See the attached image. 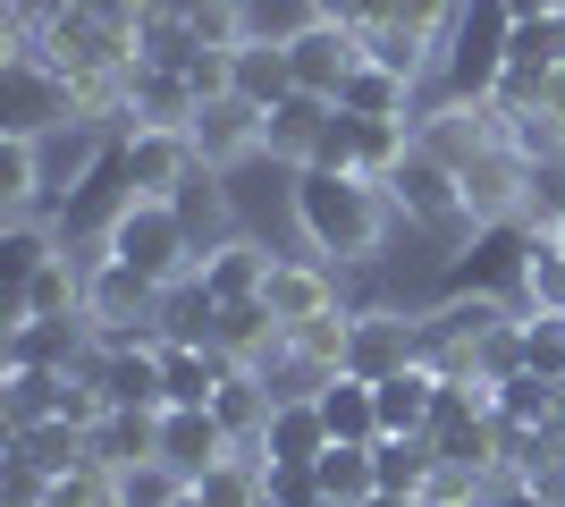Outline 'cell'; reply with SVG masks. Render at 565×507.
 I'll list each match as a JSON object with an SVG mask.
<instances>
[{
	"label": "cell",
	"instance_id": "9c48e42d",
	"mask_svg": "<svg viewBox=\"0 0 565 507\" xmlns=\"http://www.w3.org/2000/svg\"><path fill=\"white\" fill-rule=\"evenodd\" d=\"M220 457H236V440L212 406H161V465L178 483H203Z\"/></svg>",
	"mask_w": 565,
	"mask_h": 507
},
{
	"label": "cell",
	"instance_id": "9a60e30c",
	"mask_svg": "<svg viewBox=\"0 0 565 507\" xmlns=\"http://www.w3.org/2000/svg\"><path fill=\"white\" fill-rule=\"evenodd\" d=\"M194 85L178 68H152V60H136V76H127V127H194Z\"/></svg>",
	"mask_w": 565,
	"mask_h": 507
},
{
	"label": "cell",
	"instance_id": "e575fe53",
	"mask_svg": "<svg viewBox=\"0 0 565 507\" xmlns=\"http://www.w3.org/2000/svg\"><path fill=\"white\" fill-rule=\"evenodd\" d=\"M523 363H532V372H548V381H565V321L523 314Z\"/></svg>",
	"mask_w": 565,
	"mask_h": 507
},
{
	"label": "cell",
	"instance_id": "83f0119b",
	"mask_svg": "<svg viewBox=\"0 0 565 507\" xmlns=\"http://www.w3.org/2000/svg\"><path fill=\"white\" fill-rule=\"evenodd\" d=\"M51 254H60V237H51L43 220H9V229H0V305H9V296H18Z\"/></svg>",
	"mask_w": 565,
	"mask_h": 507
},
{
	"label": "cell",
	"instance_id": "ee69618b",
	"mask_svg": "<svg viewBox=\"0 0 565 507\" xmlns=\"http://www.w3.org/2000/svg\"><path fill=\"white\" fill-rule=\"evenodd\" d=\"M178 507H203V499H194V490H178Z\"/></svg>",
	"mask_w": 565,
	"mask_h": 507
},
{
	"label": "cell",
	"instance_id": "d6986e66",
	"mask_svg": "<svg viewBox=\"0 0 565 507\" xmlns=\"http://www.w3.org/2000/svg\"><path fill=\"white\" fill-rule=\"evenodd\" d=\"M321 448H330L321 406H312V398H279V406H270V423H262V457H270V465H312Z\"/></svg>",
	"mask_w": 565,
	"mask_h": 507
},
{
	"label": "cell",
	"instance_id": "3957f363",
	"mask_svg": "<svg viewBox=\"0 0 565 507\" xmlns=\"http://www.w3.org/2000/svg\"><path fill=\"white\" fill-rule=\"evenodd\" d=\"M507 51H515V9L507 0H465L448 25V51H439L448 102H490L498 76H507Z\"/></svg>",
	"mask_w": 565,
	"mask_h": 507
},
{
	"label": "cell",
	"instance_id": "836d02e7",
	"mask_svg": "<svg viewBox=\"0 0 565 507\" xmlns=\"http://www.w3.org/2000/svg\"><path fill=\"white\" fill-rule=\"evenodd\" d=\"M43 507H127V499H118L110 465H76V474H60V483L43 490Z\"/></svg>",
	"mask_w": 565,
	"mask_h": 507
},
{
	"label": "cell",
	"instance_id": "5b68a950",
	"mask_svg": "<svg viewBox=\"0 0 565 507\" xmlns=\"http://www.w3.org/2000/svg\"><path fill=\"white\" fill-rule=\"evenodd\" d=\"M110 152H118L127 194H152V203H178V194L194 187V169H203V152H194L186 127H127Z\"/></svg>",
	"mask_w": 565,
	"mask_h": 507
},
{
	"label": "cell",
	"instance_id": "52a82bcc",
	"mask_svg": "<svg viewBox=\"0 0 565 507\" xmlns=\"http://www.w3.org/2000/svg\"><path fill=\"white\" fill-rule=\"evenodd\" d=\"M102 338L85 314H60V321H9V347H0V363L9 372H76V363L94 356Z\"/></svg>",
	"mask_w": 565,
	"mask_h": 507
},
{
	"label": "cell",
	"instance_id": "60d3db41",
	"mask_svg": "<svg viewBox=\"0 0 565 507\" xmlns=\"http://www.w3.org/2000/svg\"><path fill=\"white\" fill-rule=\"evenodd\" d=\"M507 9H515V25H532V18H557L565 0H507Z\"/></svg>",
	"mask_w": 565,
	"mask_h": 507
},
{
	"label": "cell",
	"instance_id": "2e32d148",
	"mask_svg": "<svg viewBox=\"0 0 565 507\" xmlns=\"http://www.w3.org/2000/svg\"><path fill=\"white\" fill-rule=\"evenodd\" d=\"M312 406H321L330 440H347V448H380V398H372V381L330 372V381H312Z\"/></svg>",
	"mask_w": 565,
	"mask_h": 507
},
{
	"label": "cell",
	"instance_id": "8fae6325",
	"mask_svg": "<svg viewBox=\"0 0 565 507\" xmlns=\"http://www.w3.org/2000/svg\"><path fill=\"white\" fill-rule=\"evenodd\" d=\"M439 372L430 363H405V372H388V381H372L380 398V440H430V414H439Z\"/></svg>",
	"mask_w": 565,
	"mask_h": 507
},
{
	"label": "cell",
	"instance_id": "8d00e7d4",
	"mask_svg": "<svg viewBox=\"0 0 565 507\" xmlns=\"http://www.w3.org/2000/svg\"><path fill=\"white\" fill-rule=\"evenodd\" d=\"M305 169H338V178H354V119H347V110H330V127H321V145H312Z\"/></svg>",
	"mask_w": 565,
	"mask_h": 507
},
{
	"label": "cell",
	"instance_id": "5bb4252c",
	"mask_svg": "<svg viewBox=\"0 0 565 507\" xmlns=\"http://www.w3.org/2000/svg\"><path fill=\"white\" fill-rule=\"evenodd\" d=\"M194 288L212 296L220 314H228V305H254V296L270 288V254H262L254 237H228V245H212V254L194 263Z\"/></svg>",
	"mask_w": 565,
	"mask_h": 507
},
{
	"label": "cell",
	"instance_id": "74e56055",
	"mask_svg": "<svg viewBox=\"0 0 565 507\" xmlns=\"http://www.w3.org/2000/svg\"><path fill=\"white\" fill-rule=\"evenodd\" d=\"M532 229H541V237H557L565 245V169H541V194H532Z\"/></svg>",
	"mask_w": 565,
	"mask_h": 507
},
{
	"label": "cell",
	"instance_id": "44dd1931",
	"mask_svg": "<svg viewBox=\"0 0 565 507\" xmlns=\"http://www.w3.org/2000/svg\"><path fill=\"white\" fill-rule=\"evenodd\" d=\"M9 448H18L34 474H51V483H60V474H76V465H94V432H85V423H60V414H51V423H34V432H9Z\"/></svg>",
	"mask_w": 565,
	"mask_h": 507
},
{
	"label": "cell",
	"instance_id": "d590c367",
	"mask_svg": "<svg viewBox=\"0 0 565 507\" xmlns=\"http://www.w3.org/2000/svg\"><path fill=\"white\" fill-rule=\"evenodd\" d=\"M178 474H169V465H136V474H118V499L127 507H178Z\"/></svg>",
	"mask_w": 565,
	"mask_h": 507
},
{
	"label": "cell",
	"instance_id": "484cf974",
	"mask_svg": "<svg viewBox=\"0 0 565 507\" xmlns=\"http://www.w3.org/2000/svg\"><path fill=\"white\" fill-rule=\"evenodd\" d=\"M203 507H270V490H262V448H236V457H220L203 483H186Z\"/></svg>",
	"mask_w": 565,
	"mask_h": 507
},
{
	"label": "cell",
	"instance_id": "e0dca14e",
	"mask_svg": "<svg viewBox=\"0 0 565 507\" xmlns=\"http://www.w3.org/2000/svg\"><path fill=\"white\" fill-rule=\"evenodd\" d=\"M330 110H338V102H321V94H287V102H270V110H262V152L305 169L312 145H321V127H330Z\"/></svg>",
	"mask_w": 565,
	"mask_h": 507
},
{
	"label": "cell",
	"instance_id": "ffe728a7",
	"mask_svg": "<svg viewBox=\"0 0 565 507\" xmlns=\"http://www.w3.org/2000/svg\"><path fill=\"white\" fill-rule=\"evenodd\" d=\"M236 94L262 102V110L296 94V60H287V34H245V43H236Z\"/></svg>",
	"mask_w": 565,
	"mask_h": 507
},
{
	"label": "cell",
	"instance_id": "4316f807",
	"mask_svg": "<svg viewBox=\"0 0 565 507\" xmlns=\"http://www.w3.org/2000/svg\"><path fill=\"white\" fill-rule=\"evenodd\" d=\"M312 483L330 490L338 507H363L380 490V465H372V448H347V440H330L321 457H312Z\"/></svg>",
	"mask_w": 565,
	"mask_h": 507
},
{
	"label": "cell",
	"instance_id": "6da1fadb",
	"mask_svg": "<svg viewBox=\"0 0 565 507\" xmlns=\"http://www.w3.org/2000/svg\"><path fill=\"white\" fill-rule=\"evenodd\" d=\"M296 229H305L312 254H330V263H372L380 245H388V220H397V203H388V187H372V178H338V169H296Z\"/></svg>",
	"mask_w": 565,
	"mask_h": 507
},
{
	"label": "cell",
	"instance_id": "8992f818",
	"mask_svg": "<svg viewBox=\"0 0 565 507\" xmlns=\"http://www.w3.org/2000/svg\"><path fill=\"white\" fill-rule=\"evenodd\" d=\"M287 60H296V94L338 102V94H347V76L363 68V34H354V25L312 18V25H296V34H287Z\"/></svg>",
	"mask_w": 565,
	"mask_h": 507
},
{
	"label": "cell",
	"instance_id": "f6af8a7d",
	"mask_svg": "<svg viewBox=\"0 0 565 507\" xmlns=\"http://www.w3.org/2000/svg\"><path fill=\"white\" fill-rule=\"evenodd\" d=\"M481 507H507V499H481Z\"/></svg>",
	"mask_w": 565,
	"mask_h": 507
},
{
	"label": "cell",
	"instance_id": "1f68e13d",
	"mask_svg": "<svg viewBox=\"0 0 565 507\" xmlns=\"http://www.w3.org/2000/svg\"><path fill=\"white\" fill-rule=\"evenodd\" d=\"M51 414H60V372H9L0 381V423L9 432H34Z\"/></svg>",
	"mask_w": 565,
	"mask_h": 507
},
{
	"label": "cell",
	"instance_id": "277c9868",
	"mask_svg": "<svg viewBox=\"0 0 565 507\" xmlns=\"http://www.w3.org/2000/svg\"><path fill=\"white\" fill-rule=\"evenodd\" d=\"M388 203H397L414 229H430V237H465L472 229V203H465V178H456L439 152L414 136V152H405V169L388 178Z\"/></svg>",
	"mask_w": 565,
	"mask_h": 507
},
{
	"label": "cell",
	"instance_id": "7bdbcfd3",
	"mask_svg": "<svg viewBox=\"0 0 565 507\" xmlns=\"http://www.w3.org/2000/svg\"><path fill=\"white\" fill-rule=\"evenodd\" d=\"M296 507H338V499H330V490H312V499H296Z\"/></svg>",
	"mask_w": 565,
	"mask_h": 507
},
{
	"label": "cell",
	"instance_id": "d6a6232c",
	"mask_svg": "<svg viewBox=\"0 0 565 507\" xmlns=\"http://www.w3.org/2000/svg\"><path fill=\"white\" fill-rule=\"evenodd\" d=\"M34 187H43V136H0V203H9V220H25Z\"/></svg>",
	"mask_w": 565,
	"mask_h": 507
},
{
	"label": "cell",
	"instance_id": "7402d4cb",
	"mask_svg": "<svg viewBox=\"0 0 565 507\" xmlns=\"http://www.w3.org/2000/svg\"><path fill=\"white\" fill-rule=\"evenodd\" d=\"M347 330L354 314H312L287 330V372H305V381H330V372H347Z\"/></svg>",
	"mask_w": 565,
	"mask_h": 507
},
{
	"label": "cell",
	"instance_id": "ab89813d",
	"mask_svg": "<svg viewBox=\"0 0 565 507\" xmlns=\"http://www.w3.org/2000/svg\"><path fill=\"white\" fill-rule=\"evenodd\" d=\"M312 18H330V25H354V34H372V25L388 18V0H312Z\"/></svg>",
	"mask_w": 565,
	"mask_h": 507
},
{
	"label": "cell",
	"instance_id": "cb8c5ba5",
	"mask_svg": "<svg viewBox=\"0 0 565 507\" xmlns=\"http://www.w3.org/2000/svg\"><path fill=\"white\" fill-rule=\"evenodd\" d=\"M338 110H354V119H405V110H414V76H397V68H380V60H363V68L347 76Z\"/></svg>",
	"mask_w": 565,
	"mask_h": 507
},
{
	"label": "cell",
	"instance_id": "f546056e",
	"mask_svg": "<svg viewBox=\"0 0 565 507\" xmlns=\"http://www.w3.org/2000/svg\"><path fill=\"white\" fill-rule=\"evenodd\" d=\"M523 314L565 321V245L532 229V263H523Z\"/></svg>",
	"mask_w": 565,
	"mask_h": 507
},
{
	"label": "cell",
	"instance_id": "7a4b0ae2",
	"mask_svg": "<svg viewBox=\"0 0 565 507\" xmlns=\"http://www.w3.org/2000/svg\"><path fill=\"white\" fill-rule=\"evenodd\" d=\"M102 245H110V263H127V271H143L152 288H186L194 279V229H186V212L178 203H152V194H136L127 212H110L102 220Z\"/></svg>",
	"mask_w": 565,
	"mask_h": 507
},
{
	"label": "cell",
	"instance_id": "4fadbf2b",
	"mask_svg": "<svg viewBox=\"0 0 565 507\" xmlns=\"http://www.w3.org/2000/svg\"><path fill=\"white\" fill-rule=\"evenodd\" d=\"M60 314H85V254H68V245L0 305V321H60Z\"/></svg>",
	"mask_w": 565,
	"mask_h": 507
},
{
	"label": "cell",
	"instance_id": "4dcf8cb0",
	"mask_svg": "<svg viewBox=\"0 0 565 507\" xmlns=\"http://www.w3.org/2000/svg\"><path fill=\"white\" fill-rule=\"evenodd\" d=\"M363 60H380V68H397V76H414L423 85V68H439V43H423L414 25H397V18H380L372 34H363Z\"/></svg>",
	"mask_w": 565,
	"mask_h": 507
},
{
	"label": "cell",
	"instance_id": "ba28073f",
	"mask_svg": "<svg viewBox=\"0 0 565 507\" xmlns=\"http://www.w3.org/2000/svg\"><path fill=\"white\" fill-rule=\"evenodd\" d=\"M423 321H405V314H354V330H347V372L354 381H388V372H405V363H423Z\"/></svg>",
	"mask_w": 565,
	"mask_h": 507
},
{
	"label": "cell",
	"instance_id": "f35d334b",
	"mask_svg": "<svg viewBox=\"0 0 565 507\" xmlns=\"http://www.w3.org/2000/svg\"><path fill=\"white\" fill-rule=\"evenodd\" d=\"M262 490H270V507H296V499H312L321 483H312V465H270V457H262Z\"/></svg>",
	"mask_w": 565,
	"mask_h": 507
},
{
	"label": "cell",
	"instance_id": "d4e9b609",
	"mask_svg": "<svg viewBox=\"0 0 565 507\" xmlns=\"http://www.w3.org/2000/svg\"><path fill=\"white\" fill-rule=\"evenodd\" d=\"M354 119V110H347ZM405 152H414V127L405 119H354V178H372V187H388L405 169Z\"/></svg>",
	"mask_w": 565,
	"mask_h": 507
},
{
	"label": "cell",
	"instance_id": "603a6c76",
	"mask_svg": "<svg viewBox=\"0 0 565 507\" xmlns=\"http://www.w3.org/2000/svg\"><path fill=\"white\" fill-rule=\"evenodd\" d=\"M270 406H279L270 372H236V381L212 398V414L228 423V440H236V448H262V423H270Z\"/></svg>",
	"mask_w": 565,
	"mask_h": 507
},
{
	"label": "cell",
	"instance_id": "7c38bea8",
	"mask_svg": "<svg viewBox=\"0 0 565 507\" xmlns=\"http://www.w3.org/2000/svg\"><path fill=\"white\" fill-rule=\"evenodd\" d=\"M245 363L228 347H186V338H161V381H169V406H212L220 389L236 381Z\"/></svg>",
	"mask_w": 565,
	"mask_h": 507
},
{
	"label": "cell",
	"instance_id": "30bf717a",
	"mask_svg": "<svg viewBox=\"0 0 565 507\" xmlns=\"http://www.w3.org/2000/svg\"><path fill=\"white\" fill-rule=\"evenodd\" d=\"M186 136H194V152H203V169H228V161H245V152H262V102L220 94V102L194 110Z\"/></svg>",
	"mask_w": 565,
	"mask_h": 507
},
{
	"label": "cell",
	"instance_id": "ac0fdd59",
	"mask_svg": "<svg viewBox=\"0 0 565 507\" xmlns=\"http://www.w3.org/2000/svg\"><path fill=\"white\" fill-rule=\"evenodd\" d=\"M262 305L296 330V321H312V314H338V279H330V263H270Z\"/></svg>",
	"mask_w": 565,
	"mask_h": 507
},
{
	"label": "cell",
	"instance_id": "b9f144b4",
	"mask_svg": "<svg viewBox=\"0 0 565 507\" xmlns=\"http://www.w3.org/2000/svg\"><path fill=\"white\" fill-rule=\"evenodd\" d=\"M363 507H423V499H397V490H372Z\"/></svg>",
	"mask_w": 565,
	"mask_h": 507
},
{
	"label": "cell",
	"instance_id": "f1b7e54d",
	"mask_svg": "<svg viewBox=\"0 0 565 507\" xmlns=\"http://www.w3.org/2000/svg\"><path fill=\"white\" fill-rule=\"evenodd\" d=\"M372 465H380V490H397V499H423L430 474H439V448H430V440H380Z\"/></svg>",
	"mask_w": 565,
	"mask_h": 507
}]
</instances>
